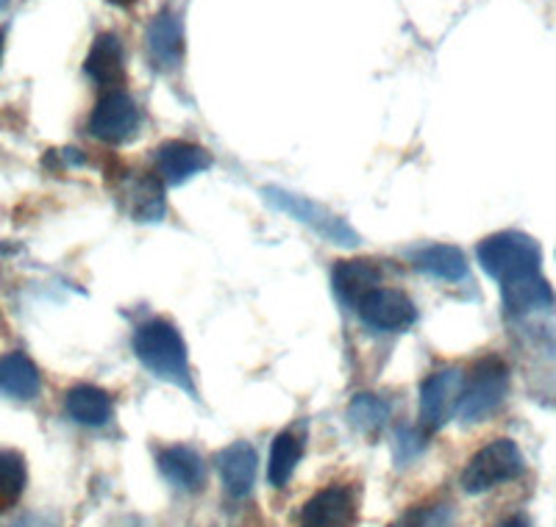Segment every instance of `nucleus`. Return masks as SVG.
<instances>
[{
    "instance_id": "obj_1",
    "label": "nucleus",
    "mask_w": 556,
    "mask_h": 527,
    "mask_svg": "<svg viewBox=\"0 0 556 527\" xmlns=\"http://www.w3.org/2000/svg\"><path fill=\"white\" fill-rule=\"evenodd\" d=\"M134 352L148 370L167 383H176L181 389L192 391L190 364H187V345L181 333L170 322L153 320L137 327L134 333Z\"/></svg>"
},
{
    "instance_id": "obj_2",
    "label": "nucleus",
    "mask_w": 556,
    "mask_h": 527,
    "mask_svg": "<svg viewBox=\"0 0 556 527\" xmlns=\"http://www.w3.org/2000/svg\"><path fill=\"white\" fill-rule=\"evenodd\" d=\"M540 261H543L540 245L526 233H495L479 245V264L484 267L486 275H493L501 286L520 281V278L538 275Z\"/></svg>"
},
{
    "instance_id": "obj_3",
    "label": "nucleus",
    "mask_w": 556,
    "mask_h": 527,
    "mask_svg": "<svg viewBox=\"0 0 556 527\" xmlns=\"http://www.w3.org/2000/svg\"><path fill=\"white\" fill-rule=\"evenodd\" d=\"M520 475H523V452L513 439H495L481 447L462 470V489L468 494H481Z\"/></svg>"
},
{
    "instance_id": "obj_4",
    "label": "nucleus",
    "mask_w": 556,
    "mask_h": 527,
    "mask_svg": "<svg viewBox=\"0 0 556 527\" xmlns=\"http://www.w3.org/2000/svg\"><path fill=\"white\" fill-rule=\"evenodd\" d=\"M262 195H265L267 203L276 206L278 211L290 214L292 220L304 222V226H309L312 231L320 233L323 239L334 242V245L354 247L356 242H359L354 228L348 226L342 217H337L334 211H329V208L320 206V203L309 201V197L292 195V192H285V189H265Z\"/></svg>"
},
{
    "instance_id": "obj_5",
    "label": "nucleus",
    "mask_w": 556,
    "mask_h": 527,
    "mask_svg": "<svg viewBox=\"0 0 556 527\" xmlns=\"http://www.w3.org/2000/svg\"><path fill=\"white\" fill-rule=\"evenodd\" d=\"M509 386V370L501 358L486 356L470 372L468 389L462 391L459 416L462 422H481L501 406Z\"/></svg>"
},
{
    "instance_id": "obj_6",
    "label": "nucleus",
    "mask_w": 556,
    "mask_h": 527,
    "mask_svg": "<svg viewBox=\"0 0 556 527\" xmlns=\"http://www.w3.org/2000/svg\"><path fill=\"white\" fill-rule=\"evenodd\" d=\"M89 131L106 145H123L139 131L137 103L126 92L103 94L92 117H89Z\"/></svg>"
},
{
    "instance_id": "obj_7",
    "label": "nucleus",
    "mask_w": 556,
    "mask_h": 527,
    "mask_svg": "<svg viewBox=\"0 0 556 527\" xmlns=\"http://www.w3.org/2000/svg\"><path fill=\"white\" fill-rule=\"evenodd\" d=\"M462 372L456 367L440 370L424 383L420 389V420L426 430H440L451 420L454 409L462 400Z\"/></svg>"
},
{
    "instance_id": "obj_8",
    "label": "nucleus",
    "mask_w": 556,
    "mask_h": 527,
    "mask_svg": "<svg viewBox=\"0 0 556 527\" xmlns=\"http://www.w3.org/2000/svg\"><path fill=\"white\" fill-rule=\"evenodd\" d=\"M362 322L376 331H404L415 322V306L404 292L374 290L356 306Z\"/></svg>"
},
{
    "instance_id": "obj_9",
    "label": "nucleus",
    "mask_w": 556,
    "mask_h": 527,
    "mask_svg": "<svg viewBox=\"0 0 556 527\" xmlns=\"http://www.w3.org/2000/svg\"><path fill=\"white\" fill-rule=\"evenodd\" d=\"M148 59L156 69L162 73H173L178 69L184 59V31H181V23L173 12H159L153 17V23L148 26Z\"/></svg>"
},
{
    "instance_id": "obj_10",
    "label": "nucleus",
    "mask_w": 556,
    "mask_h": 527,
    "mask_svg": "<svg viewBox=\"0 0 556 527\" xmlns=\"http://www.w3.org/2000/svg\"><path fill=\"white\" fill-rule=\"evenodd\" d=\"M354 497L342 486L317 491L301 511V527H348L354 522Z\"/></svg>"
},
{
    "instance_id": "obj_11",
    "label": "nucleus",
    "mask_w": 556,
    "mask_h": 527,
    "mask_svg": "<svg viewBox=\"0 0 556 527\" xmlns=\"http://www.w3.org/2000/svg\"><path fill=\"white\" fill-rule=\"evenodd\" d=\"M208 167V153L192 142L173 139L156 151V172L167 183H184Z\"/></svg>"
},
{
    "instance_id": "obj_12",
    "label": "nucleus",
    "mask_w": 556,
    "mask_h": 527,
    "mask_svg": "<svg viewBox=\"0 0 556 527\" xmlns=\"http://www.w3.org/2000/svg\"><path fill=\"white\" fill-rule=\"evenodd\" d=\"M87 76L101 87H117L126 78V53H123V42L117 34H101L92 42L84 62Z\"/></svg>"
},
{
    "instance_id": "obj_13",
    "label": "nucleus",
    "mask_w": 556,
    "mask_h": 527,
    "mask_svg": "<svg viewBox=\"0 0 556 527\" xmlns=\"http://www.w3.org/2000/svg\"><path fill=\"white\" fill-rule=\"evenodd\" d=\"M156 464L167 484L181 491H198L206 480V466H203L201 455L192 447H165L159 452Z\"/></svg>"
},
{
    "instance_id": "obj_14",
    "label": "nucleus",
    "mask_w": 556,
    "mask_h": 527,
    "mask_svg": "<svg viewBox=\"0 0 556 527\" xmlns=\"http://www.w3.org/2000/svg\"><path fill=\"white\" fill-rule=\"evenodd\" d=\"M256 464H260L256 450L248 441H237L217 455V470H220L228 494L237 497V500L251 494L253 480H256Z\"/></svg>"
},
{
    "instance_id": "obj_15",
    "label": "nucleus",
    "mask_w": 556,
    "mask_h": 527,
    "mask_svg": "<svg viewBox=\"0 0 556 527\" xmlns=\"http://www.w3.org/2000/svg\"><path fill=\"white\" fill-rule=\"evenodd\" d=\"M42 389L37 364L23 352H9L0 358V395L9 400H34Z\"/></svg>"
},
{
    "instance_id": "obj_16",
    "label": "nucleus",
    "mask_w": 556,
    "mask_h": 527,
    "mask_svg": "<svg viewBox=\"0 0 556 527\" xmlns=\"http://www.w3.org/2000/svg\"><path fill=\"white\" fill-rule=\"evenodd\" d=\"M381 272L370 261H340L334 267V292L345 306H359L374 290H379Z\"/></svg>"
},
{
    "instance_id": "obj_17",
    "label": "nucleus",
    "mask_w": 556,
    "mask_h": 527,
    "mask_svg": "<svg viewBox=\"0 0 556 527\" xmlns=\"http://www.w3.org/2000/svg\"><path fill=\"white\" fill-rule=\"evenodd\" d=\"M64 411L73 422L87 427H101L112 420V397L98 386H73L64 397Z\"/></svg>"
},
{
    "instance_id": "obj_18",
    "label": "nucleus",
    "mask_w": 556,
    "mask_h": 527,
    "mask_svg": "<svg viewBox=\"0 0 556 527\" xmlns=\"http://www.w3.org/2000/svg\"><path fill=\"white\" fill-rule=\"evenodd\" d=\"M501 297H504V308L509 314H526L534 308L554 306V292L540 272L501 286Z\"/></svg>"
},
{
    "instance_id": "obj_19",
    "label": "nucleus",
    "mask_w": 556,
    "mask_h": 527,
    "mask_svg": "<svg viewBox=\"0 0 556 527\" xmlns=\"http://www.w3.org/2000/svg\"><path fill=\"white\" fill-rule=\"evenodd\" d=\"M415 267L420 272L431 278H440V281H462L468 275V258L462 256L459 247L451 245H431L424 250L415 253Z\"/></svg>"
},
{
    "instance_id": "obj_20",
    "label": "nucleus",
    "mask_w": 556,
    "mask_h": 527,
    "mask_svg": "<svg viewBox=\"0 0 556 527\" xmlns=\"http://www.w3.org/2000/svg\"><path fill=\"white\" fill-rule=\"evenodd\" d=\"M304 455V439L295 434V430H285L273 439L270 447V464H267V477H270V486L276 489H285L290 484L292 472H295L298 461Z\"/></svg>"
},
{
    "instance_id": "obj_21",
    "label": "nucleus",
    "mask_w": 556,
    "mask_h": 527,
    "mask_svg": "<svg viewBox=\"0 0 556 527\" xmlns=\"http://www.w3.org/2000/svg\"><path fill=\"white\" fill-rule=\"evenodd\" d=\"M128 203L137 222H156L165 217V192H162V183L151 176L134 178L128 187Z\"/></svg>"
},
{
    "instance_id": "obj_22",
    "label": "nucleus",
    "mask_w": 556,
    "mask_h": 527,
    "mask_svg": "<svg viewBox=\"0 0 556 527\" xmlns=\"http://www.w3.org/2000/svg\"><path fill=\"white\" fill-rule=\"evenodd\" d=\"M390 420V406L376 395H356L354 402L348 406V422L359 434H379Z\"/></svg>"
},
{
    "instance_id": "obj_23",
    "label": "nucleus",
    "mask_w": 556,
    "mask_h": 527,
    "mask_svg": "<svg viewBox=\"0 0 556 527\" xmlns=\"http://www.w3.org/2000/svg\"><path fill=\"white\" fill-rule=\"evenodd\" d=\"M26 459L14 450H0V505H12L26 489Z\"/></svg>"
},
{
    "instance_id": "obj_24",
    "label": "nucleus",
    "mask_w": 556,
    "mask_h": 527,
    "mask_svg": "<svg viewBox=\"0 0 556 527\" xmlns=\"http://www.w3.org/2000/svg\"><path fill=\"white\" fill-rule=\"evenodd\" d=\"M454 525V511L448 505H424L409 514H404L399 527H451Z\"/></svg>"
},
{
    "instance_id": "obj_25",
    "label": "nucleus",
    "mask_w": 556,
    "mask_h": 527,
    "mask_svg": "<svg viewBox=\"0 0 556 527\" xmlns=\"http://www.w3.org/2000/svg\"><path fill=\"white\" fill-rule=\"evenodd\" d=\"M426 447V434H417L412 427H401L395 434V459L409 461Z\"/></svg>"
},
{
    "instance_id": "obj_26",
    "label": "nucleus",
    "mask_w": 556,
    "mask_h": 527,
    "mask_svg": "<svg viewBox=\"0 0 556 527\" xmlns=\"http://www.w3.org/2000/svg\"><path fill=\"white\" fill-rule=\"evenodd\" d=\"M501 527H531V525H529V519H526V516L518 514V516H509V519H506Z\"/></svg>"
},
{
    "instance_id": "obj_27",
    "label": "nucleus",
    "mask_w": 556,
    "mask_h": 527,
    "mask_svg": "<svg viewBox=\"0 0 556 527\" xmlns=\"http://www.w3.org/2000/svg\"><path fill=\"white\" fill-rule=\"evenodd\" d=\"M112 3H121V7H128V3H134V0H112Z\"/></svg>"
},
{
    "instance_id": "obj_28",
    "label": "nucleus",
    "mask_w": 556,
    "mask_h": 527,
    "mask_svg": "<svg viewBox=\"0 0 556 527\" xmlns=\"http://www.w3.org/2000/svg\"><path fill=\"white\" fill-rule=\"evenodd\" d=\"M7 7H9V0H0V12H3Z\"/></svg>"
},
{
    "instance_id": "obj_29",
    "label": "nucleus",
    "mask_w": 556,
    "mask_h": 527,
    "mask_svg": "<svg viewBox=\"0 0 556 527\" xmlns=\"http://www.w3.org/2000/svg\"><path fill=\"white\" fill-rule=\"evenodd\" d=\"M0 56H3V31H0Z\"/></svg>"
}]
</instances>
